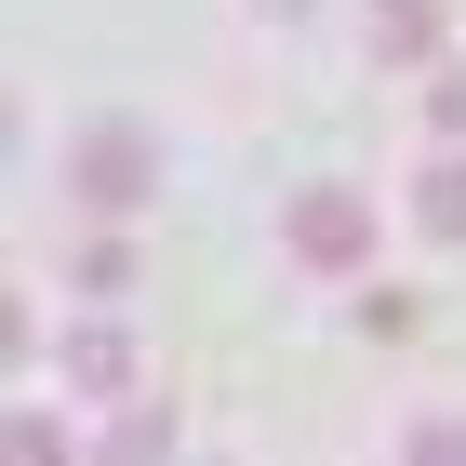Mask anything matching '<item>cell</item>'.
Returning a JSON list of instances; mask_svg holds the SVG:
<instances>
[{
	"instance_id": "obj_2",
	"label": "cell",
	"mask_w": 466,
	"mask_h": 466,
	"mask_svg": "<svg viewBox=\"0 0 466 466\" xmlns=\"http://www.w3.org/2000/svg\"><path fill=\"white\" fill-rule=\"evenodd\" d=\"M280 253L320 267V280H360V267H373V200H360V187H293L280 200Z\"/></svg>"
},
{
	"instance_id": "obj_8",
	"label": "cell",
	"mask_w": 466,
	"mask_h": 466,
	"mask_svg": "<svg viewBox=\"0 0 466 466\" xmlns=\"http://www.w3.org/2000/svg\"><path fill=\"white\" fill-rule=\"evenodd\" d=\"M400 466H466V413H413L400 427Z\"/></svg>"
},
{
	"instance_id": "obj_7",
	"label": "cell",
	"mask_w": 466,
	"mask_h": 466,
	"mask_svg": "<svg viewBox=\"0 0 466 466\" xmlns=\"http://www.w3.org/2000/svg\"><path fill=\"white\" fill-rule=\"evenodd\" d=\"M373 347H400V333H427V293H400V280H360V307H347Z\"/></svg>"
},
{
	"instance_id": "obj_1",
	"label": "cell",
	"mask_w": 466,
	"mask_h": 466,
	"mask_svg": "<svg viewBox=\"0 0 466 466\" xmlns=\"http://www.w3.org/2000/svg\"><path fill=\"white\" fill-rule=\"evenodd\" d=\"M54 187H67V200H80V214H147V200H160V134H147V120H80V134H67V160H54Z\"/></svg>"
},
{
	"instance_id": "obj_11",
	"label": "cell",
	"mask_w": 466,
	"mask_h": 466,
	"mask_svg": "<svg viewBox=\"0 0 466 466\" xmlns=\"http://www.w3.org/2000/svg\"><path fill=\"white\" fill-rule=\"evenodd\" d=\"M253 14H307V0H253Z\"/></svg>"
},
{
	"instance_id": "obj_4",
	"label": "cell",
	"mask_w": 466,
	"mask_h": 466,
	"mask_svg": "<svg viewBox=\"0 0 466 466\" xmlns=\"http://www.w3.org/2000/svg\"><path fill=\"white\" fill-rule=\"evenodd\" d=\"M54 387H80V400H120V413H134V333H120V320H80L67 347H54Z\"/></svg>"
},
{
	"instance_id": "obj_10",
	"label": "cell",
	"mask_w": 466,
	"mask_h": 466,
	"mask_svg": "<svg viewBox=\"0 0 466 466\" xmlns=\"http://www.w3.org/2000/svg\"><path fill=\"white\" fill-rule=\"evenodd\" d=\"M427 134H440V147H466V67H440V80H427Z\"/></svg>"
},
{
	"instance_id": "obj_3",
	"label": "cell",
	"mask_w": 466,
	"mask_h": 466,
	"mask_svg": "<svg viewBox=\"0 0 466 466\" xmlns=\"http://www.w3.org/2000/svg\"><path fill=\"white\" fill-rule=\"evenodd\" d=\"M360 54H373V67H453V14H440V0H373V27H360Z\"/></svg>"
},
{
	"instance_id": "obj_5",
	"label": "cell",
	"mask_w": 466,
	"mask_h": 466,
	"mask_svg": "<svg viewBox=\"0 0 466 466\" xmlns=\"http://www.w3.org/2000/svg\"><path fill=\"white\" fill-rule=\"evenodd\" d=\"M413 227L427 240H466V147H440L427 174H413Z\"/></svg>"
},
{
	"instance_id": "obj_9",
	"label": "cell",
	"mask_w": 466,
	"mask_h": 466,
	"mask_svg": "<svg viewBox=\"0 0 466 466\" xmlns=\"http://www.w3.org/2000/svg\"><path fill=\"white\" fill-rule=\"evenodd\" d=\"M0 466H67V427H54V413H14V427H0Z\"/></svg>"
},
{
	"instance_id": "obj_6",
	"label": "cell",
	"mask_w": 466,
	"mask_h": 466,
	"mask_svg": "<svg viewBox=\"0 0 466 466\" xmlns=\"http://www.w3.org/2000/svg\"><path fill=\"white\" fill-rule=\"evenodd\" d=\"M94 466H174V413H160V400H134V413L94 440Z\"/></svg>"
}]
</instances>
